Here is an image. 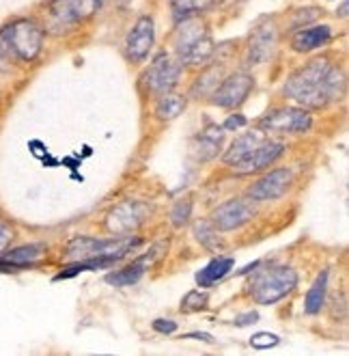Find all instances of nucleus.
I'll list each match as a JSON object with an SVG mask.
<instances>
[{"mask_svg":"<svg viewBox=\"0 0 349 356\" xmlns=\"http://www.w3.org/2000/svg\"><path fill=\"white\" fill-rule=\"evenodd\" d=\"M259 320V313L257 311H248V313H242V315H237L235 317V324L237 326H250V324H255Z\"/></svg>","mask_w":349,"mask_h":356,"instance_id":"2f4dec72","label":"nucleus"},{"mask_svg":"<svg viewBox=\"0 0 349 356\" xmlns=\"http://www.w3.org/2000/svg\"><path fill=\"white\" fill-rule=\"evenodd\" d=\"M252 89H255V78L246 72H235L220 80L212 93V102L220 108H237L248 100Z\"/></svg>","mask_w":349,"mask_h":356,"instance_id":"0eeeda50","label":"nucleus"},{"mask_svg":"<svg viewBox=\"0 0 349 356\" xmlns=\"http://www.w3.org/2000/svg\"><path fill=\"white\" fill-rule=\"evenodd\" d=\"M233 266H235L233 257H216L203 270L196 272V283L201 287H210V285L218 283L220 279H225Z\"/></svg>","mask_w":349,"mask_h":356,"instance_id":"a211bd4d","label":"nucleus"},{"mask_svg":"<svg viewBox=\"0 0 349 356\" xmlns=\"http://www.w3.org/2000/svg\"><path fill=\"white\" fill-rule=\"evenodd\" d=\"M190 214H192V203H190V199H181V201H177L172 205L170 220H172L174 227H183V224H188Z\"/></svg>","mask_w":349,"mask_h":356,"instance_id":"a878e982","label":"nucleus"},{"mask_svg":"<svg viewBox=\"0 0 349 356\" xmlns=\"http://www.w3.org/2000/svg\"><path fill=\"white\" fill-rule=\"evenodd\" d=\"M291 184H293V171L289 167H278L274 171L265 173L259 182L252 184L248 188V197L255 203L274 201V199L282 197V194L289 190Z\"/></svg>","mask_w":349,"mask_h":356,"instance_id":"1a4fd4ad","label":"nucleus"},{"mask_svg":"<svg viewBox=\"0 0 349 356\" xmlns=\"http://www.w3.org/2000/svg\"><path fill=\"white\" fill-rule=\"evenodd\" d=\"M18 63L13 59V54L9 52V48H7V43L0 39V74H11V70H13V65Z\"/></svg>","mask_w":349,"mask_h":356,"instance_id":"cd10ccee","label":"nucleus"},{"mask_svg":"<svg viewBox=\"0 0 349 356\" xmlns=\"http://www.w3.org/2000/svg\"><path fill=\"white\" fill-rule=\"evenodd\" d=\"M15 240V231H13V227L5 220V218H0V253L7 251L9 244Z\"/></svg>","mask_w":349,"mask_h":356,"instance_id":"c85d7f7f","label":"nucleus"},{"mask_svg":"<svg viewBox=\"0 0 349 356\" xmlns=\"http://www.w3.org/2000/svg\"><path fill=\"white\" fill-rule=\"evenodd\" d=\"M332 39V28L328 24L322 26H308V28H297L293 32L291 48L295 52H313L317 48L326 45Z\"/></svg>","mask_w":349,"mask_h":356,"instance_id":"dca6fc26","label":"nucleus"},{"mask_svg":"<svg viewBox=\"0 0 349 356\" xmlns=\"http://www.w3.org/2000/svg\"><path fill=\"white\" fill-rule=\"evenodd\" d=\"M0 39L18 63H35L43 52L45 28L35 18H15L0 28Z\"/></svg>","mask_w":349,"mask_h":356,"instance_id":"f03ea898","label":"nucleus"},{"mask_svg":"<svg viewBox=\"0 0 349 356\" xmlns=\"http://www.w3.org/2000/svg\"><path fill=\"white\" fill-rule=\"evenodd\" d=\"M216 0H172V11L177 18H188V15H196L214 7Z\"/></svg>","mask_w":349,"mask_h":356,"instance_id":"5701e85b","label":"nucleus"},{"mask_svg":"<svg viewBox=\"0 0 349 356\" xmlns=\"http://www.w3.org/2000/svg\"><path fill=\"white\" fill-rule=\"evenodd\" d=\"M280 344V337L272 333H255L250 337V346L257 350H267V348H276Z\"/></svg>","mask_w":349,"mask_h":356,"instance_id":"bb28decb","label":"nucleus"},{"mask_svg":"<svg viewBox=\"0 0 349 356\" xmlns=\"http://www.w3.org/2000/svg\"><path fill=\"white\" fill-rule=\"evenodd\" d=\"M181 309L183 311H203V309H207V294L201 291V289L188 291V294L183 296V300H181Z\"/></svg>","mask_w":349,"mask_h":356,"instance_id":"393cba45","label":"nucleus"},{"mask_svg":"<svg viewBox=\"0 0 349 356\" xmlns=\"http://www.w3.org/2000/svg\"><path fill=\"white\" fill-rule=\"evenodd\" d=\"M147 272V264H145V259L138 257L136 262L128 264L125 268L113 272V274H108L106 277V283L110 285H117V287H128V285H134L142 279V274Z\"/></svg>","mask_w":349,"mask_h":356,"instance_id":"aec40b11","label":"nucleus"},{"mask_svg":"<svg viewBox=\"0 0 349 356\" xmlns=\"http://www.w3.org/2000/svg\"><path fill=\"white\" fill-rule=\"evenodd\" d=\"M263 134L261 132H248V134H242V136H237L233 143H231V147L227 149V154L222 156V160L227 162V165H237V162H242L244 158H248L252 151H255V147H259V145L263 143Z\"/></svg>","mask_w":349,"mask_h":356,"instance_id":"f3484780","label":"nucleus"},{"mask_svg":"<svg viewBox=\"0 0 349 356\" xmlns=\"http://www.w3.org/2000/svg\"><path fill=\"white\" fill-rule=\"evenodd\" d=\"M220 80H222V67H218V65H214V67L210 70H205L199 80L194 83L192 87V95L194 97H203V95H212L214 89L220 85Z\"/></svg>","mask_w":349,"mask_h":356,"instance_id":"4be33fe9","label":"nucleus"},{"mask_svg":"<svg viewBox=\"0 0 349 356\" xmlns=\"http://www.w3.org/2000/svg\"><path fill=\"white\" fill-rule=\"evenodd\" d=\"M278 41V30L272 22H265L257 26L250 35V45H248V61L250 63H263L269 54L274 52Z\"/></svg>","mask_w":349,"mask_h":356,"instance_id":"4468645a","label":"nucleus"},{"mask_svg":"<svg viewBox=\"0 0 349 356\" xmlns=\"http://www.w3.org/2000/svg\"><path fill=\"white\" fill-rule=\"evenodd\" d=\"M142 244V238L138 235H119V238H110V240H100V238H89V235H80L74 238L65 255L67 259H74V262H87V259H108V262H119L128 253H132L134 249H138Z\"/></svg>","mask_w":349,"mask_h":356,"instance_id":"7ed1b4c3","label":"nucleus"},{"mask_svg":"<svg viewBox=\"0 0 349 356\" xmlns=\"http://www.w3.org/2000/svg\"><path fill=\"white\" fill-rule=\"evenodd\" d=\"M153 331L155 333H162V335H172L174 331H177V322H172V320H155L153 322Z\"/></svg>","mask_w":349,"mask_h":356,"instance_id":"7c9ffc66","label":"nucleus"},{"mask_svg":"<svg viewBox=\"0 0 349 356\" xmlns=\"http://www.w3.org/2000/svg\"><path fill=\"white\" fill-rule=\"evenodd\" d=\"M155 41V24L151 15H140L136 20V24L132 26L128 41H125V50H128V56L134 63H142L153 48Z\"/></svg>","mask_w":349,"mask_h":356,"instance_id":"f8f14e48","label":"nucleus"},{"mask_svg":"<svg viewBox=\"0 0 349 356\" xmlns=\"http://www.w3.org/2000/svg\"><path fill=\"white\" fill-rule=\"evenodd\" d=\"M179 72H181V65L177 61H172L170 54L160 52L149 65V70L145 74V85L153 95H164L177 85Z\"/></svg>","mask_w":349,"mask_h":356,"instance_id":"6e6552de","label":"nucleus"},{"mask_svg":"<svg viewBox=\"0 0 349 356\" xmlns=\"http://www.w3.org/2000/svg\"><path fill=\"white\" fill-rule=\"evenodd\" d=\"M284 154V145L276 143V140H263L259 147H255L248 158H244L242 162L233 165L235 175H250V173H259L265 171L274 165V162Z\"/></svg>","mask_w":349,"mask_h":356,"instance_id":"ddd939ff","label":"nucleus"},{"mask_svg":"<svg viewBox=\"0 0 349 356\" xmlns=\"http://www.w3.org/2000/svg\"><path fill=\"white\" fill-rule=\"evenodd\" d=\"M252 216H255V205L250 201L231 199L214 209L212 224L216 231H233V229H240L248 220H252Z\"/></svg>","mask_w":349,"mask_h":356,"instance_id":"9d476101","label":"nucleus"},{"mask_svg":"<svg viewBox=\"0 0 349 356\" xmlns=\"http://www.w3.org/2000/svg\"><path fill=\"white\" fill-rule=\"evenodd\" d=\"M205 35H210L207 26L201 18H194V15H188V18H181L177 30H174V50H177L179 59L192 48L194 43H199Z\"/></svg>","mask_w":349,"mask_h":356,"instance_id":"2eb2a0df","label":"nucleus"},{"mask_svg":"<svg viewBox=\"0 0 349 356\" xmlns=\"http://www.w3.org/2000/svg\"><path fill=\"white\" fill-rule=\"evenodd\" d=\"M185 108H188V97L168 91V93L160 95V100H157L155 117L162 121H172V119H177Z\"/></svg>","mask_w":349,"mask_h":356,"instance_id":"6ab92c4d","label":"nucleus"},{"mask_svg":"<svg viewBox=\"0 0 349 356\" xmlns=\"http://www.w3.org/2000/svg\"><path fill=\"white\" fill-rule=\"evenodd\" d=\"M246 125V117L242 115V112H235V115L227 117L225 125H222V129H229V132H237L240 127Z\"/></svg>","mask_w":349,"mask_h":356,"instance_id":"c756f323","label":"nucleus"},{"mask_svg":"<svg viewBox=\"0 0 349 356\" xmlns=\"http://www.w3.org/2000/svg\"><path fill=\"white\" fill-rule=\"evenodd\" d=\"M194 235H196V240L201 242L205 249H210V251L222 249V244L218 242V231L214 229L212 222H199L194 227Z\"/></svg>","mask_w":349,"mask_h":356,"instance_id":"b1692460","label":"nucleus"},{"mask_svg":"<svg viewBox=\"0 0 349 356\" xmlns=\"http://www.w3.org/2000/svg\"><path fill=\"white\" fill-rule=\"evenodd\" d=\"M147 216V205L138 201H123L121 205L113 207V212L106 218V227L117 235H128L136 227L145 222Z\"/></svg>","mask_w":349,"mask_h":356,"instance_id":"9b49d317","label":"nucleus"},{"mask_svg":"<svg viewBox=\"0 0 349 356\" xmlns=\"http://www.w3.org/2000/svg\"><path fill=\"white\" fill-rule=\"evenodd\" d=\"M313 125L311 112L304 108H274L259 121V129L269 134H304Z\"/></svg>","mask_w":349,"mask_h":356,"instance_id":"423d86ee","label":"nucleus"},{"mask_svg":"<svg viewBox=\"0 0 349 356\" xmlns=\"http://www.w3.org/2000/svg\"><path fill=\"white\" fill-rule=\"evenodd\" d=\"M102 0H50L45 5L47 28H69L87 22L93 13H98Z\"/></svg>","mask_w":349,"mask_h":356,"instance_id":"39448f33","label":"nucleus"},{"mask_svg":"<svg viewBox=\"0 0 349 356\" xmlns=\"http://www.w3.org/2000/svg\"><path fill=\"white\" fill-rule=\"evenodd\" d=\"M185 339H201V342H205V344H214V337L207 333H188Z\"/></svg>","mask_w":349,"mask_h":356,"instance_id":"473e14b6","label":"nucleus"},{"mask_svg":"<svg viewBox=\"0 0 349 356\" xmlns=\"http://www.w3.org/2000/svg\"><path fill=\"white\" fill-rule=\"evenodd\" d=\"M326 294H328V270H324L311 285L306 300H304V313H308V315L322 313L324 304H326Z\"/></svg>","mask_w":349,"mask_h":356,"instance_id":"412c9836","label":"nucleus"},{"mask_svg":"<svg viewBox=\"0 0 349 356\" xmlns=\"http://www.w3.org/2000/svg\"><path fill=\"white\" fill-rule=\"evenodd\" d=\"M297 285V272L287 266H272L259 270L252 277L248 289L257 304H276L284 296H289Z\"/></svg>","mask_w":349,"mask_h":356,"instance_id":"20e7f679","label":"nucleus"},{"mask_svg":"<svg viewBox=\"0 0 349 356\" xmlns=\"http://www.w3.org/2000/svg\"><path fill=\"white\" fill-rule=\"evenodd\" d=\"M345 91V74L339 65H332L328 56H317L304 67L295 70L287 83L284 95L306 108H326L337 102Z\"/></svg>","mask_w":349,"mask_h":356,"instance_id":"f257e3e1","label":"nucleus"}]
</instances>
